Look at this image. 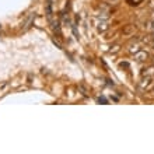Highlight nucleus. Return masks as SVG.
I'll return each mask as SVG.
<instances>
[{
  "instance_id": "nucleus-1",
  "label": "nucleus",
  "mask_w": 154,
  "mask_h": 154,
  "mask_svg": "<svg viewBox=\"0 0 154 154\" xmlns=\"http://www.w3.org/2000/svg\"><path fill=\"white\" fill-rule=\"evenodd\" d=\"M146 79H143L142 81H140V84H139V87L143 90V91H150V90L154 88V81H153V77H147L144 76Z\"/></svg>"
},
{
  "instance_id": "nucleus-2",
  "label": "nucleus",
  "mask_w": 154,
  "mask_h": 154,
  "mask_svg": "<svg viewBox=\"0 0 154 154\" xmlns=\"http://www.w3.org/2000/svg\"><path fill=\"white\" fill-rule=\"evenodd\" d=\"M134 59L137 62H146L147 59H149V53H147L146 51H137L136 55H134Z\"/></svg>"
},
{
  "instance_id": "nucleus-3",
  "label": "nucleus",
  "mask_w": 154,
  "mask_h": 154,
  "mask_svg": "<svg viewBox=\"0 0 154 154\" xmlns=\"http://www.w3.org/2000/svg\"><path fill=\"white\" fill-rule=\"evenodd\" d=\"M143 76L154 77V66H150V67H147V69H144V72H143Z\"/></svg>"
},
{
  "instance_id": "nucleus-4",
  "label": "nucleus",
  "mask_w": 154,
  "mask_h": 154,
  "mask_svg": "<svg viewBox=\"0 0 154 154\" xmlns=\"http://www.w3.org/2000/svg\"><path fill=\"white\" fill-rule=\"evenodd\" d=\"M106 29H108V24L105 21H102V23L98 24V31H106Z\"/></svg>"
},
{
  "instance_id": "nucleus-5",
  "label": "nucleus",
  "mask_w": 154,
  "mask_h": 154,
  "mask_svg": "<svg viewBox=\"0 0 154 154\" xmlns=\"http://www.w3.org/2000/svg\"><path fill=\"white\" fill-rule=\"evenodd\" d=\"M126 3L130 6H139L140 3H143V0H126Z\"/></svg>"
},
{
  "instance_id": "nucleus-6",
  "label": "nucleus",
  "mask_w": 154,
  "mask_h": 154,
  "mask_svg": "<svg viewBox=\"0 0 154 154\" xmlns=\"http://www.w3.org/2000/svg\"><path fill=\"white\" fill-rule=\"evenodd\" d=\"M137 51H140V49H139V45H136V44H132V45H130V48H129V52L130 53H136V52H137Z\"/></svg>"
},
{
  "instance_id": "nucleus-7",
  "label": "nucleus",
  "mask_w": 154,
  "mask_h": 154,
  "mask_svg": "<svg viewBox=\"0 0 154 154\" xmlns=\"http://www.w3.org/2000/svg\"><path fill=\"white\" fill-rule=\"evenodd\" d=\"M46 13H48V17L52 16V3L48 2V6H46Z\"/></svg>"
},
{
  "instance_id": "nucleus-8",
  "label": "nucleus",
  "mask_w": 154,
  "mask_h": 154,
  "mask_svg": "<svg viewBox=\"0 0 154 154\" xmlns=\"http://www.w3.org/2000/svg\"><path fill=\"white\" fill-rule=\"evenodd\" d=\"M132 31H133V27H132V25H128V27L123 29V34H130Z\"/></svg>"
},
{
  "instance_id": "nucleus-9",
  "label": "nucleus",
  "mask_w": 154,
  "mask_h": 154,
  "mask_svg": "<svg viewBox=\"0 0 154 154\" xmlns=\"http://www.w3.org/2000/svg\"><path fill=\"white\" fill-rule=\"evenodd\" d=\"M119 49H121V46H119V45H115L114 46V49H111V52H118V51H119Z\"/></svg>"
},
{
  "instance_id": "nucleus-10",
  "label": "nucleus",
  "mask_w": 154,
  "mask_h": 154,
  "mask_svg": "<svg viewBox=\"0 0 154 154\" xmlns=\"http://www.w3.org/2000/svg\"><path fill=\"white\" fill-rule=\"evenodd\" d=\"M98 101H100V102H104V104H106V100H105V98H98Z\"/></svg>"
},
{
  "instance_id": "nucleus-11",
  "label": "nucleus",
  "mask_w": 154,
  "mask_h": 154,
  "mask_svg": "<svg viewBox=\"0 0 154 154\" xmlns=\"http://www.w3.org/2000/svg\"><path fill=\"white\" fill-rule=\"evenodd\" d=\"M150 6H151V7H154V0H151V3H150Z\"/></svg>"
},
{
  "instance_id": "nucleus-12",
  "label": "nucleus",
  "mask_w": 154,
  "mask_h": 154,
  "mask_svg": "<svg viewBox=\"0 0 154 154\" xmlns=\"http://www.w3.org/2000/svg\"><path fill=\"white\" fill-rule=\"evenodd\" d=\"M153 46H154V44H153Z\"/></svg>"
}]
</instances>
